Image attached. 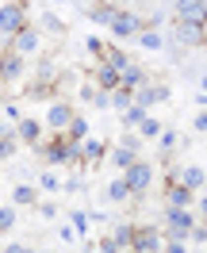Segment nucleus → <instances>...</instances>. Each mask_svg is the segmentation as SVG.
<instances>
[{
  "label": "nucleus",
  "instance_id": "8",
  "mask_svg": "<svg viewBox=\"0 0 207 253\" xmlns=\"http://www.w3.org/2000/svg\"><path fill=\"white\" fill-rule=\"evenodd\" d=\"M12 50H16L19 58H31V54H39V50H42V31H39V27H23V31L12 39Z\"/></svg>",
  "mask_w": 207,
  "mask_h": 253
},
{
  "label": "nucleus",
  "instance_id": "35",
  "mask_svg": "<svg viewBox=\"0 0 207 253\" xmlns=\"http://www.w3.org/2000/svg\"><path fill=\"white\" fill-rule=\"evenodd\" d=\"M161 253H188V242H180V238H165V242H161Z\"/></svg>",
  "mask_w": 207,
  "mask_h": 253
},
{
  "label": "nucleus",
  "instance_id": "20",
  "mask_svg": "<svg viewBox=\"0 0 207 253\" xmlns=\"http://www.w3.org/2000/svg\"><path fill=\"white\" fill-rule=\"evenodd\" d=\"M96 88H104V92H115L119 88V73H115L112 65H96Z\"/></svg>",
  "mask_w": 207,
  "mask_h": 253
},
{
  "label": "nucleus",
  "instance_id": "57",
  "mask_svg": "<svg viewBox=\"0 0 207 253\" xmlns=\"http://www.w3.org/2000/svg\"><path fill=\"white\" fill-rule=\"evenodd\" d=\"M188 253H204V250H188Z\"/></svg>",
  "mask_w": 207,
  "mask_h": 253
},
{
  "label": "nucleus",
  "instance_id": "14",
  "mask_svg": "<svg viewBox=\"0 0 207 253\" xmlns=\"http://www.w3.org/2000/svg\"><path fill=\"white\" fill-rule=\"evenodd\" d=\"M146 84V69L142 65H123V69H119V88H130V92H134V88H142Z\"/></svg>",
  "mask_w": 207,
  "mask_h": 253
},
{
  "label": "nucleus",
  "instance_id": "52",
  "mask_svg": "<svg viewBox=\"0 0 207 253\" xmlns=\"http://www.w3.org/2000/svg\"><path fill=\"white\" fill-rule=\"evenodd\" d=\"M4 253H19V242H16V246H8V250H4Z\"/></svg>",
  "mask_w": 207,
  "mask_h": 253
},
{
  "label": "nucleus",
  "instance_id": "15",
  "mask_svg": "<svg viewBox=\"0 0 207 253\" xmlns=\"http://www.w3.org/2000/svg\"><path fill=\"white\" fill-rule=\"evenodd\" d=\"M23 65H27V58H19L16 50H8V54H4V69H0V81H19V77H23Z\"/></svg>",
  "mask_w": 207,
  "mask_h": 253
},
{
  "label": "nucleus",
  "instance_id": "32",
  "mask_svg": "<svg viewBox=\"0 0 207 253\" xmlns=\"http://www.w3.org/2000/svg\"><path fill=\"white\" fill-rule=\"evenodd\" d=\"M134 130H138L142 138H158V134H161V130H165V126H161L158 119H154V115H146V119H142V123H138V126H134Z\"/></svg>",
  "mask_w": 207,
  "mask_h": 253
},
{
  "label": "nucleus",
  "instance_id": "25",
  "mask_svg": "<svg viewBox=\"0 0 207 253\" xmlns=\"http://www.w3.org/2000/svg\"><path fill=\"white\" fill-rule=\"evenodd\" d=\"M88 130H92V123H88L84 115H73V123L65 126V138H69V142H81V138H88Z\"/></svg>",
  "mask_w": 207,
  "mask_h": 253
},
{
  "label": "nucleus",
  "instance_id": "54",
  "mask_svg": "<svg viewBox=\"0 0 207 253\" xmlns=\"http://www.w3.org/2000/svg\"><path fill=\"white\" fill-rule=\"evenodd\" d=\"M0 69H4V50H0Z\"/></svg>",
  "mask_w": 207,
  "mask_h": 253
},
{
  "label": "nucleus",
  "instance_id": "28",
  "mask_svg": "<svg viewBox=\"0 0 207 253\" xmlns=\"http://www.w3.org/2000/svg\"><path fill=\"white\" fill-rule=\"evenodd\" d=\"M39 31H46V35H65V23L54 12H42V19H39Z\"/></svg>",
  "mask_w": 207,
  "mask_h": 253
},
{
  "label": "nucleus",
  "instance_id": "31",
  "mask_svg": "<svg viewBox=\"0 0 207 253\" xmlns=\"http://www.w3.org/2000/svg\"><path fill=\"white\" fill-rule=\"evenodd\" d=\"M69 226H73V234L84 238V234H88V211H81V207H77V211H69Z\"/></svg>",
  "mask_w": 207,
  "mask_h": 253
},
{
  "label": "nucleus",
  "instance_id": "6",
  "mask_svg": "<svg viewBox=\"0 0 207 253\" xmlns=\"http://www.w3.org/2000/svg\"><path fill=\"white\" fill-rule=\"evenodd\" d=\"M123 180H127V188H130V196H146V188L154 184V165L150 161H134L127 173H123Z\"/></svg>",
  "mask_w": 207,
  "mask_h": 253
},
{
  "label": "nucleus",
  "instance_id": "55",
  "mask_svg": "<svg viewBox=\"0 0 207 253\" xmlns=\"http://www.w3.org/2000/svg\"><path fill=\"white\" fill-rule=\"evenodd\" d=\"M35 253H54V250H35Z\"/></svg>",
  "mask_w": 207,
  "mask_h": 253
},
{
  "label": "nucleus",
  "instance_id": "36",
  "mask_svg": "<svg viewBox=\"0 0 207 253\" xmlns=\"http://www.w3.org/2000/svg\"><path fill=\"white\" fill-rule=\"evenodd\" d=\"M176 142H180V138H176V130H169V126L158 134V146H161V150H176Z\"/></svg>",
  "mask_w": 207,
  "mask_h": 253
},
{
  "label": "nucleus",
  "instance_id": "24",
  "mask_svg": "<svg viewBox=\"0 0 207 253\" xmlns=\"http://www.w3.org/2000/svg\"><path fill=\"white\" fill-rule=\"evenodd\" d=\"M62 180H65V176L46 165V169L39 173V184H35V188H39V192H62Z\"/></svg>",
  "mask_w": 207,
  "mask_h": 253
},
{
  "label": "nucleus",
  "instance_id": "43",
  "mask_svg": "<svg viewBox=\"0 0 207 253\" xmlns=\"http://www.w3.org/2000/svg\"><path fill=\"white\" fill-rule=\"evenodd\" d=\"M39 215H42V219H58V207H54V204H39Z\"/></svg>",
  "mask_w": 207,
  "mask_h": 253
},
{
  "label": "nucleus",
  "instance_id": "44",
  "mask_svg": "<svg viewBox=\"0 0 207 253\" xmlns=\"http://www.w3.org/2000/svg\"><path fill=\"white\" fill-rule=\"evenodd\" d=\"M84 50H88V54H104V42H100V39H84Z\"/></svg>",
  "mask_w": 207,
  "mask_h": 253
},
{
  "label": "nucleus",
  "instance_id": "7",
  "mask_svg": "<svg viewBox=\"0 0 207 253\" xmlns=\"http://www.w3.org/2000/svg\"><path fill=\"white\" fill-rule=\"evenodd\" d=\"M73 104H65V100H58V104H50L46 108V119H42V126H46L50 134H65V126L73 123Z\"/></svg>",
  "mask_w": 207,
  "mask_h": 253
},
{
  "label": "nucleus",
  "instance_id": "48",
  "mask_svg": "<svg viewBox=\"0 0 207 253\" xmlns=\"http://www.w3.org/2000/svg\"><path fill=\"white\" fill-rule=\"evenodd\" d=\"M100 253H119V246H115L112 238H104V242H100Z\"/></svg>",
  "mask_w": 207,
  "mask_h": 253
},
{
  "label": "nucleus",
  "instance_id": "38",
  "mask_svg": "<svg viewBox=\"0 0 207 253\" xmlns=\"http://www.w3.org/2000/svg\"><path fill=\"white\" fill-rule=\"evenodd\" d=\"M119 146H127V150H134V154H142V134L130 130V134H123V142H119Z\"/></svg>",
  "mask_w": 207,
  "mask_h": 253
},
{
  "label": "nucleus",
  "instance_id": "5",
  "mask_svg": "<svg viewBox=\"0 0 207 253\" xmlns=\"http://www.w3.org/2000/svg\"><path fill=\"white\" fill-rule=\"evenodd\" d=\"M161 242H165V234H161L158 226H134V234H130V253H161Z\"/></svg>",
  "mask_w": 207,
  "mask_h": 253
},
{
  "label": "nucleus",
  "instance_id": "29",
  "mask_svg": "<svg viewBox=\"0 0 207 253\" xmlns=\"http://www.w3.org/2000/svg\"><path fill=\"white\" fill-rule=\"evenodd\" d=\"M130 104H134V92H130V88H115V92H112V111H119V115H123Z\"/></svg>",
  "mask_w": 207,
  "mask_h": 253
},
{
  "label": "nucleus",
  "instance_id": "9",
  "mask_svg": "<svg viewBox=\"0 0 207 253\" xmlns=\"http://www.w3.org/2000/svg\"><path fill=\"white\" fill-rule=\"evenodd\" d=\"M173 12H176V19H184V23H204L207 27V0H176Z\"/></svg>",
  "mask_w": 207,
  "mask_h": 253
},
{
  "label": "nucleus",
  "instance_id": "47",
  "mask_svg": "<svg viewBox=\"0 0 207 253\" xmlns=\"http://www.w3.org/2000/svg\"><path fill=\"white\" fill-rule=\"evenodd\" d=\"M196 200H200V219H204V222H207V188H204V192H200V196H196Z\"/></svg>",
  "mask_w": 207,
  "mask_h": 253
},
{
  "label": "nucleus",
  "instance_id": "50",
  "mask_svg": "<svg viewBox=\"0 0 207 253\" xmlns=\"http://www.w3.org/2000/svg\"><path fill=\"white\" fill-rule=\"evenodd\" d=\"M196 104H200V108H207V92H200V96H196Z\"/></svg>",
  "mask_w": 207,
  "mask_h": 253
},
{
  "label": "nucleus",
  "instance_id": "19",
  "mask_svg": "<svg viewBox=\"0 0 207 253\" xmlns=\"http://www.w3.org/2000/svg\"><path fill=\"white\" fill-rule=\"evenodd\" d=\"M104 154H108V146L100 142V138H81V161H84V165L100 161Z\"/></svg>",
  "mask_w": 207,
  "mask_h": 253
},
{
  "label": "nucleus",
  "instance_id": "22",
  "mask_svg": "<svg viewBox=\"0 0 207 253\" xmlns=\"http://www.w3.org/2000/svg\"><path fill=\"white\" fill-rule=\"evenodd\" d=\"M138 158H142V154H134V150H127V146H112V165L119 169V173H127Z\"/></svg>",
  "mask_w": 207,
  "mask_h": 253
},
{
  "label": "nucleus",
  "instance_id": "56",
  "mask_svg": "<svg viewBox=\"0 0 207 253\" xmlns=\"http://www.w3.org/2000/svg\"><path fill=\"white\" fill-rule=\"evenodd\" d=\"M54 4H69V0H54Z\"/></svg>",
  "mask_w": 207,
  "mask_h": 253
},
{
  "label": "nucleus",
  "instance_id": "26",
  "mask_svg": "<svg viewBox=\"0 0 207 253\" xmlns=\"http://www.w3.org/2000/svg\"><path fill=\"white\" fill-rule=\"evenodd\" d=\"M130 234H134V222H115V226H112V234H108V238H112V242L119 246V250H127V246H130Z\"/></svg>",
  "mask_w": 207,
  "mask_h": 253
},
{
  "label": "nucleus",
  "instance_id": "39",
  "mask_svg": "<svg viewBox=\"0 0 207 253\" xmlns=\"http://www.w3.org/2000/svg\"><path fill=\"white\" fill-rule=\"evenodd\" d=\"M54 77H58V65H54V62L39 65V84H46V81H54Z\"/></svg>",
  "mask_w": 207,
  "mask_h": 253
},
{
  "label": "nucleus",
  "instance_id": "30",
  "mask_svg": "<svg viewBox=\"0 0 207 253\" xmlns=\"http://www.w3.org/2000/svg\"><path fill=\"white\" fill-rule=\"evenodd\" d=\"M142 119H146V108H138V104H130V108L123 111V115H119V123H123V126H130V130L142 123Z\"/></svg>",
  "mask_w": 207,
  "mask_h": 253
},
{
  "label": "nucleus",
  "instance_id": "46",
  "mask_svg": "<svg viewBox=\"0 0 207 253\" xmlns=\"http://www.w3.org/2000/svg\"><path fill=\"white\" fill-rule=\"evenodd\" d=\"M8 134H16V123H8V119H0V138H8Z\"/></svg>",
  "mask_w": 207,
  "mask_h": 253
},
{
  "label": "nucleus",
  "instance_id": "1",
  "mask_svg": "<svg viewBox=\"0 0 207 253\" xmlns=\"http://www.w3.org/2000/svg\"><path fill=\"white\" fill-rule=\"evenodd\" d=\"M23 27H27V0L0 4V35H4V39H16Z\"/></svg>",
  "mask_w": 207,
  "mask_h": 253
},
{
  "label": "nucleus",
  "instance_id": "13",
  "mask_svg": "<svg viewBox=\"0 0 207 253\" xmlns=\"http://www.w3.org/2000/svg\"><path fill=\"white\" fill-rule=\"evenodd\" d=\"M42 134H46V126L39 123V119H19V123H16V138H19V142H27V146H39V142H42Z\"/></svg>",
  "mask_w": 207,
  "mask_h": 253
},
{
  "label": "nucleus",
  "instance_id": "11",
  "mask_svg": "<svg viewBox=\"0 0 207 253\" xmlns=\"http://www.w3.org/2000/svg\"><path fill=\"white\" fill-rule=\"evenodd\" d=\"M169 84H142V88H134V104L138 108H154V104H165L169 100Z\"/></svg>",
  "mask_w": 207,
  "mask_h": 253
},
{
  "label": "nucleus",
  "instance_id": "3",
  "mask_svg": "<svg viewBox=\"0 0 207 253\" xmlns=\"http://www.w3.org/2000/svg\"><path fill=\"white\" fill-rule=\"evenodd\" d=\"M204 39H207L204 23H184V19H176L173 31H169V42H173V46H188V50L204 46Z\"/></svg>",
  "mask_w": 207,
  "mask_h": 253
},
{
  "label": "nucleus",
  "instance_id": "21",
  "mask_svg": "<svg viewBox=\"0 0 207 253\" xmlns=\"http://www.w3.org/2000/svg\"><path fill=\"white\" fill-rule=\"evenodd\" d=\"M39 204V188L35 184H16L12 188V207H31Z\"/></svg>",
  "mask_w": 207,
  "mask_h": 253
},
{
  "label": "nucleus",
  "instance_id": "53",
  "mask_svg": "<svg viewBox=\"0 0 207 253\" xmlns=\"http://www.w3.org/2000/svg\"><path fill=\"white\" fill-rule=\"evenodd\" d=\"M19 253H35V250H31V246H19Z\"/></svg>",
  "mask_w": 207,
  "mask_h": 253
},
{
  "label": "nucleus",
  "instance_id": "41",
  "mask_svg": "<svg viewBox=\"0 0 207 253\" xmlns=\"http://www.w3.org/2000/svg\"><path fill=\"white\" fill-rule=\"evenodd\" d=\"M192 126H196V134H207V108H200V111H196Z\"/></svg>",
  "mask_w": 207,
  "mask_h": 253
},
{
  "label": "nucleus",
  "instance_id": "17",
  "mask_svg": "<svg viewBox=\"0 0 207 253\" xmlns=\"http://www.w3.org/2000/svg\"><path fill=\"white\" fill-rule=\"evenodd\" d=\"M192 200H196V192H188L184 184H169L165 192V207H192Z\"/></svg>",
  "mask_w": 207,
  "mask_h": 253
},
{
  "label": "nucleus",
  "instance_id": "23",
  "mask_svg": "<svg viewBox=\"0 0 207 253\" xmlns=\"http://www.w3.org/2000/svg\"><path fill=\"white\" fill-rule=\"evenodd\" d=\"M100 62H104V65H112L115 73H119L123 65H130V58H127V54H123L119 46H112V42H104V54H100Z\"/></svg>",
  "mask_w": 207,
  "mask_h": 253
},
{
  "label": "nucleus",
  "instance_id": "40",
  "mask_svg": "<svg viewBox=\"0 0 207 253\" xmlns=\"http://www.w3.org/2000/svg\"><path fill=\"white\" fill-rule=\"evenodd\" d=\"M188 238H192V242H200V246H207V222H196V226L188 230Z\"/></svg>",
  "mask_w": 207,
  "mask_h": 253
},
{
  "label": "nucleus",
  "instance_id": "33",
  "mask_svg": "<svg viewBox=\"0 0 207 253\" xmlns=\"http://www.w3.org/2000/svg\"><path fill=\"white\" fill-rule=\"evenodd\" d=\"M16 150H19V138H16V134H8V138H0V161L16 158Z\"/></svg>",
  "mask_w": 207,
  "mask_h": 253
},
{
  "label": "nucleus",
  "instance_id": "16",
  "mask_svg": "<svg viewBox=\"0 0 207 253\" xmlns=\"http://www.w3.org/2000/svg\"><path fill=\"white\" fill-rule=\"evenodd\" d=\"M104 200H108V204H123V200H130V188H127V180H123V173L112 176V180L104 184Z\"/></svg>",
  "mask_w": 207,
  "mask_h": 253
},
{
  "label": "nucleus",
  "instance_id": "45",
  "mask_svg": "<svg viewBox=\"0 0 207 253\" xmlns=\"http://www.w3.org/2000/svg\"><path fill=\"white\" fill-rule=\"evenodd\" d=\"M96 92H100L96 84H81V100H88V104H92V100H96Z\"/></svg>",
  "mask_w": 207,
  "mask_h": 253
},
{
  "label": "nucleus",
  "instance_id": "12",
  "mask_svg": "<svg viewBox=\"0 0 207 253\" xmlns=\"http://www.w3.org/2000/svg\"><path fill=\"white\" fill-rule=\"evenodd\" d=\"M39 150H42V158H46L50 169L65 165V134H50V142H39Z\"/></svg>",
  "mask_w": 207,
  "mask_h": 253
},
{
  "label": "nucleus",
  "instance_id": "51",
  "mask_svg": "<svg viewBox=\"0 0 207 253\" xmlns=\"http://www.w3.org/2000/svg\"><path fill=\"white\" fill-rule=\"evenodd\" d=\"M200 92H207V73H204V77H200Z\"/></svg>",
  "mask_w": 207,
  "mask_h": 253
},
{
  "label": "nucleus",
  "instance_id": "10",
  "mask_svg": "<svg viewBox=\"0 0 207 253\" xmlns=\"http://www.w3.org/2000/svg\"><path fill=\"white\" fill-rule=\"evenodd\" d=\"M173 176H176V184H184V188L196 192V196L207 188V169L204 165H184V169H176Z\"/></svg>",
  "mask_w": 207,
  "mask_h": 253
},
{
  "label": "nucleus",
  "instance_id": "27",
  "mask_svg": "<svg viewBox=\"0 0 207 253\" xmlns=\"http://www.w3.org/2000/svg\"><path fill=\"white\" fill-rule=\"evenodd\" d=\"M115 12H119L115 4H96V8H88V19H92V23H100V27H108Z\"/></svg>",
  "mask_w": 207,
  "mask_h": 253
},
{
  "label": "nucleus",
  "instance_id": "49",
  "mask_svg": "<svg viewBox=\"0 0 207 253\" xmlns=\"http://www.w3.org/2000/svg\"><path fill=\"white\" fill-rule=\"evenodd\" d=\"M4 115H8V123H12V119L19 115V104H4Z\"/></svg>",
  "mask_w": 207,
  "mask_h": 253
},
{
  "label": "nucleus",
  "instance_id": "34",
  "mask_svg": "<svg viewBox=\"0 0 207 253\" xmlns=\"http://www.w3.org/2000/svg\"><path fill=\"white\" fill-rule=\"evenodd\" d=\"M16 211L19 207H12V204L0 207V230H12V226H16Z\"/></svg>",
  "mask_w": 207,
  "mask_h": 253
},
{
  "label": "nucleus",
  "instance_id": "2",
  "mask_svg": "<svg viewBox=\"0 0 207 253\" xmlns=\"http://www.w3.org/2000/svg\"><path fill=\"white\" fill-rule=\"evenodd\" d=\"M192 226H196L192 207H165V238H180V242H188Z\"/></svg>",
  "mask_w": 207,
  "mask_h": 253
},
{
  "label": "nucleus",
  "instance_id": "42",
  "mask_svg": "<svg viewBox=\"0 0 207 253\" xmlns=\"http://www.w3.org/2000/svg\"><path fill=\"white\" fill-rule=\"evenodd\" d=\"M81 188H84L81 176H65V180H62V192H81Z\"/></svg>",
  "mask_w": 207,
  "mask_h": 253
},
{
  "label": "nucleus",
  "instance_id": "18",
  "mask_svg": "<svg viewBox=\"0 0 207 253\" xmlns=\"http://www.w3.org/2000/svg\"><path fill=\"white\" fill-rule=\"evenodd\" d=\"M138 42H142V50H154V54H161V50L169 46V39H165V31H154V27H142V35H138Z\"/></svg>",
  "mask_w": 207,
  "mask_h": 253
},
{
  "label": "nucleus",
  "instance_id": "37",
  "mask_svg": "<svg viewBox=\"0 0 207 253\" xmlns=\"http://www.w3.org/2000/svg\"><path fill=\"white\" fill-rule=\"evenodd\" d=\"M65 165H81V142L65 138Z\"/></svg>",
  "mask_w": 207,
  "mask_h": 253
},
{
  "label": "nucleus",
  "instance_id": "4",
  "mask_svg": "<svg viewBox=\"0 0 207 253\" xmlns=\"http://www.w3.org/2000/svg\"><path fill=\"white\" fill-rule=\"evenodd\" d=\"M142 27L146 23H142L138 12H123V8H119V12L112 16V23H108V35H112V39H138Z\"/></svg>",
  "mask_w": 207,
  "mask_h": 253
}]
</instances>
